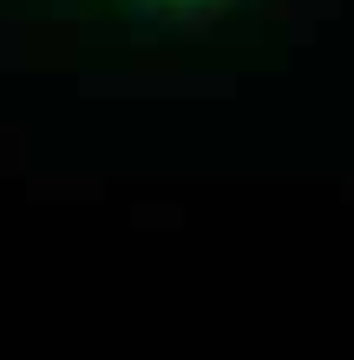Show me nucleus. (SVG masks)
Returning a JSON list of instances; mask_svg holds the SVG:
<instances>
[{"mask_svg": "<svg viewBox=\"0 0 354 360\" xmlns=\"http://www.w3.org/2000/svg\"><path fill=\"white\" fill-rule=\"evenodd\" d=\"M112 7L151 20V27H171V33H210L230 13H243L249 0H112Z\"/></svg>", "mask_w": 354, "mask_h": 360, "instance_id": "obj_1", "label": "nucleus"}]
</instances>
